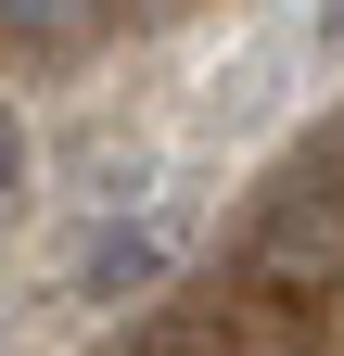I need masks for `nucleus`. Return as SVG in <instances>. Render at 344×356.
<instances>
[{
  "label": "nucleus",
  "mask_w": 344,
  "mask_h": 356,
  "mask_svg": "<svg viewBox=\"0 0 344 356\" xmlns=\"http://www.w3.org/2000/svg\"><path fill=\"white\" fill-rule=\"evenodd\" d=\"M0 178H26V140H13V115H0Z\"/></svg>",
  "instance_id": "f03ea898"
},
{
  "label": "nucleus",
  "mask_w": 344,
  "mask_h": 356,
  "mask_svg": "<svg viewBox=\"0 0 344 356\" xmlns=\"http://www.w3.org/2000/svg\"><path fill=\"white\" fill-rule=\"evenodd\" d=\"M141 280H153V229H127V216H115V229L90 242V280H77V293L115 305V293H141Z\"/></svg>",
  "instance_id": "f257e3e1"
},
{
  "label": "nucleus",
  "mask_w": 344,
  "mask_h": 356,
  "mask_svg": "<svg viewBox=\"0 0 344 356\" xmlns=\"http://www.w3.org/2000/svg\"><path fill=\"white\" fill-rule=\"evenodd\" d=\"M319 51H344V0H319Z\"/></svg>",
  "instance_id": "7ed1b4c3"
}]
</instances>
